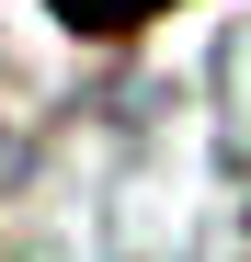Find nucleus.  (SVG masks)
Masks as SVG:
<instances>
[{
	"label": "nucleus",
	"mask_w": 251,
	"mask_h": 262,
	"mask_svg": "<svg viewBox=\"0 0 251 262\" xmlns=\"http://www.w3.org/2000/svg\"><path fill=\"white\" fill-rule=\"evenodd\" d=\"M160 12H172V0H57V23H80V34H137Z\"/></svg>",
	"instance_id": "f257e3e1"
}]
</instances>
